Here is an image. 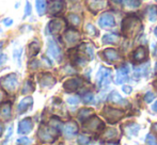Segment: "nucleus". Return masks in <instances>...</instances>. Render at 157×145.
<instances>
[{"mask_svg":"<svg viewBox=\"0 0 157 145\" xmlns=\"http://www.w3.org/2000/svg\"><path fill=\"white\" fill-rule=\"evenodd\" d=\"M142 30V23L135 15H128L122 21V32L128 39H134Z\"/></svg>","mask_w":157,"mask_h":145,"instance_id":"obj_1","label":"nucleus"},{"mask_svg":"<svg viewBox=\"0 0 157 145\" xmlns=\"http://www.w3.org/2000/svg\"><path fill=\"white\" fill-rule=\"evenodd\" d=\"M125 112L120 109H114L111 107H105L103 109V115L106 117V120L110 123V124H116L117 122L121 120L124 116Z\"/></svg>","mask_w":157,"mask_h":145,"instance_id":"obj_2","label":"nucleus"},{"mask_svg":"<svg viewBox=\"0 0 157 145\" xmlns=\"http://www.w3.org/2000/svg\"><path fill=\"white\" fill-rule=\"evenodd\" d=\"M85 128L90 131H93V132H97L104 128V123L97 116H93L85 124Z\"/></svg>","mask_w":157,"mask_h":145,"instance_id":"obj_3","label":"nucleus"},{"mask_svg":"<svg viewBox=\"0 0 157 145\" xmlns=\"http://www.w3.org/2000/svg\"><path fill=\"white\" fill-rule=\"evenodd\" d=\"M110 75L111 71L109 69L101 67L98 72H97V82L99 85H106L110 82Z\"/></svg>","mask_w":157,"mask_h":145,"instance_id":"obj_4","label":"nucleus"},{"mask_svg":"<svg viewBox=\"0 0 157 145\" xmlns=\"http://www.w3.org/2000/svg\"><path fill=\"white\" fill-rule=\"evenodd\" d=\"M116 24L114 17L110 13H104L98 19V25L101 28H112Z\"/></svg>","mask_w":157,"mask_h":145,"instance_id":"obj_5","label":"nucleus"},{"mask_svg":"<svg viewBox=\"0 0 157 145\" xmlns=\"http://www.w3.org/2000/svg\"><path fill=\"white\" fill-rule=\"evenodd\" d=\"M88 6H89L90 11L96 13L107 8L108 1L107 0H88Z\"/></svg>","mask_w":157,"mask_h":145,"instance_id":"obj_6","label":"nucleus"},{"mask_svg":"<svg viewBox=\"0 0 157 145\" xmlns=\"http://www.w3.org/2000/svg\"><path fill=\"white\" fill-rule=\"evenodd\" d=\"M33 123L31 118H25V120L21 121L18 123V128H17V132L19 135H27L32 130Z\"/></svg>","mask_w":157,"mask_h":145,"instance_id":"obj_7","label":"nucleus"},{"mask_svg":"<svg viewBox=\"0 0 157 145\" xmlns=\"http://www.w3.org/2000/svg\"><path fill=\"white\" fill-rule=\"evenodd\" d=\"M132 58L135 63L143 62V61H145L147 59V50L145 49L144 47L140 46V47H138L134 52H132Z\"/></svg>","mask_w":157,"mask_h":145,"instance_id":"obj_8","label":"nucleus"},{"mask_svg":"<svg viewBox=\"0 0 157 145\" xmlns=\"http://www.w3.org/2000/svg\"><path fill=\"white\" fill-rule=\"evenodd\" d=\"M1 83L6 89L10 90V91H13V90L16 89L18 81H17V78L15 75H9V76L4 77V78L2 79Z\"/></svg>","mask_w":157,"mask_h":145,"instance_id":"obj_9","label":"nucleus"},{"mask_svg":"<svg viewBox=\"0 0 157 145\" xmlns=\"http://www.w3.org/2000/svg\"><path fill=\"white\" fill-rule=\"evenodd\" d=\"M103 56L105 57V59L107 60V62L113 63L117 62L121 59V56L119 54V51H117L113 48H108V49H105L103 51Z\"/></svg>","mask_w":157,"mask_h":145,"instance_id":"obj_10","label":"nucleus"},{"mask_svg":"<svg viewBox=\"0 0 157 145\" xmlns=\"http://www.w3.org/2000/svg\"><path fill=\"white\" fill-rule=\"evenodd\" d=\"M48 54H49L52 58L54 59H59L60 58V54H61V51H60V48L58 47L56 43L52 39H49L48 42V50H47Z\"/></svg>","mask_w":157,"mask_h":145,"instance_id":"obj_11","label":"nucleus"},{"mask_svg":"<svg viewBox=\"0 0 157 145\" xmlns=\"http://www.w3.org/2000/svg\"><path fill=\"white\" fill-rule=\"evenodd\" d=\"M64 8H65V3L62 0H52L49 6V10L52 14H58V13L62 12Z\"/></svg>","mask_w":157,"mask_h":145,"instance_id":"obj_12","label":"nucleus"},{"mask_svg":"<svg viewBox=\"0 0 157 145\" xmlns=\"http://www.w3.org/2000/svg\"><path fill=\"white\" fill-rule=\"evenodd\" d=\"M77 132H78V127L76 123L70 122L64 126V135L66 138H73Z\"/></svg>","mask_w":157,"mask_h":145,"instance_id":"obj_13","label":"nucleus"},{"mask_svg":"<svg viewBox=\"0 0 157 145\" xmlns=\"http://www.w3.org/2000/svg\"><path fill=\"white\" fill-rule=\"evenodd\" d=\"M81 84V80L78 78H73L67 80L65 83H64V89L68 92H73L76 91L77 89L79 87V85Z\"/></svg>","mask_w":157,"mask_h":145,"instance_id":"obj_14","label":"nucleus"},{"mask_svg":"<svg viewBox=\"0 0 157 145\" xmlns=\"http://www.w3.org/2000/svg\"><path fill=\"white\" fill-rule=\"evenodd\" d=\"M108 100L111 102H113V104L121 105V106H126V105H127V102H126L124 98H122V96H121L120 94L116 91H113V92L110 93V95L108 96Z\"/></svg>","mask_w":157,"mask_h":145,"instance_id":"obj_15","label":"nucleus"},{"mask_svg":"<svg viewBox=\"0 0 157 145\" xmlns=\"http://www.w3.org/2000/svg\"><path fill=\"white\" fill-rule=\"evenodd\" d=\"M127 74H128V67L126 66V65L123 67H121V69H119L118 72H117L116 82L118 83V84L123 83L126 79H127Z\"/></svg>","mask_w":157,"mask_h":145,"instance_id":"obj_16","label":"nucleus"},{"mask_svg":"<svg viewBox=\"0 0 157 145\" xmlns=\"http://www.w3.org/2000/svg\"><path fill=\"white\" fill-rule=\"evenodd\" d=\"M64 39H65V41L67 42L68 44H75L79 41L80 35H79L78 32L75 31V30H68V31H66L65 35H64Z\"/></svg>","mask_w":157,"mask_h":145,"instance_id":"obj_17","label":"nucleus"},{"mask_svg":"<svg viewBox=\"0 0 157 145\" xmlns=\"http://www.w3.org/2000/svg\"><path fill=\"white\" fill-rule=\"evenodd\" d=\"M39 137H40V139H41L42 141H44V142H50V141H52V140H54V138H52V133H50L49 131H48L47 128H42V129H40V131H39Z\"/></svg>","mask_w":157,"mask_h":145,"instance_id":"obj_18","label":"nucleus"},{"mask_svg":"<svg viewBox=\"0 0 157 145\" xmlns=\"http://www.w3.org/2000/svg\"><path fill=\"white\" fill-rule=\"evenodd\" d=\"M32 105V98L31 97H27V98H24L18 105V112L19 113H23L27 110L29 107H31Z\"/></svg>","mask_w":157,"mask_h":145,"instance_id":"obj_19","label":"nucleus"},{"mask_svg":"<svg viewBox=\"0 0 157 145\" xmlns=\"http://www.w3.org/2000/svg\"><path fill=\"white\" fill-rule=\"evenodd\" d=\"M101 41H103L104 44H116L119 42V36L113 33H108L103 36Z\"/></svg>","mask_w":157,"mask_h":145,"instance_id":"obj_20","label":"nucleus"},{"mask_svg":"<svg viewBox=\"0 0 157 145\" xmlns=\"http://www.w3.org/2000/svg\"><path fill=\"white\" fill-rule=\"evenodd\" d=\"M63 27V21L56 19V20H52L49 25V29L52 31V33H57L61 30V28Z\"/></svg>","mask_w":157,"mask_h":145,"instance_id":"obj_21","label":"nucleus"},{"mask_svg":"<svg viewBox=\"0 0 157 145\" xmlns=\"http://www.w3.org/2000/svg\"><path fill=\"white\" fill-rule=\"evenodd\" d=\"M36 11L39 15H43L46 11V1L45 0H36Z\"/></svg>","mask_w":157,"mask_h":145,"instance_id":"obj_22","label":"nucleus"},{"mask_svg":"<svg viewBox=\"0 0 157 145\" xmlns=\"http://www.w3.org/2000/svg\"><path fill=\"white\" fill-rule=\"evenodd\" d=\"M117 137H118V131H117L116 129H113V128L108 129V130L105 132V135H104V138H105L106 140L116 139Z\"/></svg>","mask_w":157,"mask_h":145,"instance_id":"obj_23","label":"nucleus"},{"mask_svg":"<svg viewBox=\"0 0 157 145\" xmlns=\"http://www.w3.org/2000/svg\"><path fill=\"white\" fill-rule=\"evenodd\" d=\"M92 112H93V111H92L91 109H81L80 111H79L78 116H79V118H80L81 121H83L85 118L89 117V116L92 114Z\"/></svg>","mask_w":157,"mask_h":145,"instance_id":"obj_24","label":"nucleus"},{"mask_svg":"<svg viewBox=\"0 0 157 145\" xmlns=\"http://www.w3.org/2000/svg\"><path fill=\"white\" fill-rule=\"evenodd\" d=\"M123 3H124L125 6H128V8H138L140 6L139 0H123Z\"/></svg>","mask_w":157,"mask_h":145,"instance_id":"obj_25","label":"nucleus"},{"mask_svg":"<svg viewBox=\"0 0 157 145\" xmlns=\"http://www.w3.org/2000/svg\"><path fill=\"white\" fill-rule=\"evenodd\" d=\"M157 17V8L155 6H152L149 9V19L151 21H155Z\"/></svg>","mask_w":157,"mask_h":145,"instance_id":"obj_26","label":"nucleus"},{"mask_svg":"<svg viewBox=\"0 0 157 145\" xmlns=\"http://www.w3.org/2000/svg\"><path fill=\"white\" fill-rule=\"evenodd\" d=\"M68 19H70V21L72 23V25H74V26H78L79 24H80V18H79V16H77L76 14H70Z\"/></svg>","mask_w":157,"mask_h":145,"instance_id":"obj_27","label":"nucleus"},{"mask_svg":"<svg viewBox=\"0 0 157 145\" xmlns=\"http://www.w3.org/2000/svg\"><path fill=\"white\" fill-rule=\"evenodd\" d=\"M17 144L18 145H30L31 144V140L27 137L19 138V139H17Z\"/></svg>","mask_w":157,"mask_h":145,"instance_id":"obj_28","label":"nucleus"},{"mask_svg":"<svg viewBox=\"0 0 157 145\" xmlns=\"http://www.w3.org/2000/svg\"><path fill=\"white\" fill-rule=\"evenodd\" d=\"M89 142H90V138H89V137H87V136L81 135V136H79V137H78V143H79V144L86 145V144L89 143Z\"/></svg>","mask_w":157,"mask_h":145,"instance_id":"obj_29","label":"nucleus"},{"mask_svg":"<svg viewBox=\"0 0 157 145\" xmlns=\"http://www.w3.org/2000/svg\"><path fill=\"white\" fill-rule=\"evenodd\" d=\"M136 125L137 124H132V126H126L125 131L128 133V135H134V136H136L137 132H138L137 130H134V127L136 126Z\"/></svg>","mask_w":157,"mask_h":145,"instance_id":"obj_30","label":"nucleus"},{"mask_svg":"<svg viewBox=\"0 0 157 145\" xmlns=\"http://www.w3.org/2000/svg\"><path fill=\"white\" fill-rule=\"evenodd\" d=\"M10 113H11V109H10V106H4L3 108L1 109V114L4 116V117H8L9 115H10Z\"/></svg>","mask_w":157,"mask_h":145,"instance_id":"obj_31","label":"nucleus"},{"mask_svg":"<svg viewBox=\"0 0 157 145\" xmlns=\"http://www.w3.org/2000/svg\"><path fill=\"white\" fill-rule=\"evenodd\" d=\"M147 145H156V139L153 135H149L147 137Z\"/></svg>","mask_w":157,"mask_h":145,"instance_id":"obj_32","label":"nucleus"},{"mask_svg":"<svg viewBox=\"0 0 157 145\" xmlns=\"http://www.w3.org/2000/svg\"><path fill=\"white\" fill-rule=\"evenodd\" d=\"M154 98H155V95H154L153 93H151V92H147V93L145 94V96H144V100L147 102H151Z\"/></svg>","mask_w":157,"mask_h":145,"instance_id":"obj_33","label":"nucleus"},{"mask_svg":"<svg viewBox=\"0 0 157 145\" xmlns=\"http://www.w3.org/2000/svg\"><path fill=\"white\" fill-rule=\"evenodd\" d=\"M52 126L54 129H57V130H60L61 129V123L59 122L58 120H52Z\"/></svg>","mask_w":157,"mask_h":145,"instance_id":"obj_34","label":"nucleus"},{"mask_svg":"<svg viewBox=\"0 0 157 145\" xmlns=\"http://www.w3.org/2000/svg\"><path fill=\"white\" fill-rule=\"evenodd\" d=\"M31 14V4H30L29 1L26 2V8H25V16H28V15Z\"/></svg>","mask_w":157,"mask_h":145,"instance_id":"obj_35","label":"nucleus"},{"mask_svg":"<svg viewBox=\"0 0 157 145\" xmlns=\"http://www.w3.org/2000/svg\"><path fill=\"white\" fill-rule=\"evenodd\" d=\"M92 99H93V94L92 93H88L83 96V102H90Z\"/></svg>","mask_w":157,"mask_h":145,"instance_id":"obj_36","label":"nucleus"},{"mask_svg":"<svg viewBox=\"0 0 157 145\" xmlns=\"http://www.w3.org/2000/svg\"><path fill=\"white\" fill-rule=\"evenodd\" d=\"M87 31L89 32L90 34H96L97 33V31L95 30V28L92 25H90V24L89 25H87Z\"/></svg>","mask_w":157,"mask_h":145,"instance_id":"obj_37","label":"nucleus"},{"mask_svg":"<svg viewBox=\"0 0 157 145\" xmlns=\"http://www.w3.org/2000/svg\"><path fill=\"white\" fill-rule=\"evenodd\" d=\"M67 102L70 105H77L79 102V99L77 97H70L67 99Z\"/></svg>","mask_w":157,"mask_h":145,"instance_id":"obj_38","label":"nucleus"},{"mask_svg":"<svg viewBox=\"0 0 157 145\" xmlns=\"http://www.w3.org/2000/svg\"><path fill=\"white\" fill-rule=\"evenodd\" d=\"M122 90L126 94H130V92H132V87H130L129 85H124V87H122Z\"/></svg>","mask_w":157,"mask_h":145,"instance_id":"obj_39","label":"nucleus"},{"mask_svg":"<svg viewBox=\"0 0 157 145\" xmlns=\"http://www.w3.org/2000/svg\"><path fill=\"white\" fill-rule=\"evenodd\" d=\"M12 23H13V20L12 19H10V18H8V19H4L3 20V24L6 26H10V25H12Z\"/></svg>","mask_w":157,"mask_h":145,"instance_id":"obj_40","label":"nucleus"},{"mask_svg":"<svg viewBox=\"0 0 157 145\" xmlns=\"http://www.w3.org/2000/svg\"><path fill=\"white\" fill-rule=\"evenodd\" d=\"M6 60V54H1V56H0V64H1V63H3Z\"/></svg>","mask_w":157,"mask_h":145,"instance_id":"obj_41","label":"nucleus"},{"mask_svg":"<svg viewBox=\"0 0 157 145\" xmlns=\"http://www.w3.org/2000/svg\"><path fill=\"white\" fill-rule=\"evenodd\" d=\"M12 131H13V127H10V128H9V131H8V136H6V139L12 136Z\"/></svg>","mask_w":157,"mask_h":145,"instance_id":"obj_42","label":"nucleus"},{"mask_svg":"<svg viewBox=\"0 0 157 145\" xmlns=\"http://www.w3.org/2000/svg\"><path fill=\"white\" fill-rule=\"evenodd\" d=\"M153 111H155V112H157V102H155V104L153 105Z\"/></svg>","mask_w":157,"mask_h":145,"instance_id":"obj_43","label":"nucleus"},{"mask_svg":"<svg viewBox=\"0 0 157 145\" xmlns=\"http://www.w3.org/2000/svg\"><path fill=\"white\" fill-rule=\"evenodd\" d=\"M153 85H154V87H155V89L157 90V78L155 79V80H154V82H153Z\"/></svg>","mask_w":157,"mask_h":145,"instance_id":"obj_44","label":"nucleus"},{"mask_svg":"<svg viewBox=\"0 0 157 145\" xmlns=\"http://www.w3.org/2000/svg\"><path fill=\"white\" fill-rule=\"evenodd\" d=\"M1 132H2V125L0 124V135H1Z\"/></svg>","mask_w":157,"mask_h":145,"instance_id":"obj_45","label":"nucleus"},{"mask_svg":"<svg viewBox=\"0 0 157 145\" xmlns=\"http://www.w3.org/2000/svg\"><path fill=\"white\" fill-rule=\"evenodd\" d=\"M155 35L157 36V27H156V29H155Z\"/></svg>","mask_w":157,"mask_h":145,"instance_id":"obj_46","label":"nucleus"},{"mask_svg":"<svg viewBox=\"0 0 157 145\" xmlns=\"http://www.w3.org/2000/svg\"><path fill=\"white\" fill-rule=\"evenodd\" d=\"M156 1H157V0H156Z\"/></svg>","mask_w":157,"mask_h":145,"instance_id":"obj_47","label":"nucleus"}]
</instances>
